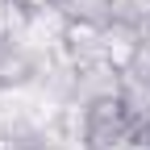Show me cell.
<instances>
[{"label":"cell","mask_w":150,"mask_h":150,"mask_svg":"<svg viewBox=\"0 0 150 150\" xmlns=\"http://www.w3.org/2000/svg\"><path fill=\"white\" fill-rule=\"evenodd\" d=\"M63 54L75 71L104 63V21H92V17H67L63 29Z\"/></svg>","instance_id":"7a4b0ae2"},{"label":"cell","mask_w":150,"mask_h":150,"mask_svg":"<svg viewBox=\"0 0 150 150\" xmlns=\"http://www.w3.org/2000/svg\"><path fill=\"white\" fill-rule=\"evenodd\" d=\"M146 50V29L138 21H125V17H108L104 21V63L112 71H129Z\"/></svg>","instance_id":"3957f363"},{"label":"cell","mask_w":150,"mask_h":150,"mask_svg":"<svg viewBox=\"0 0 150 150\" xmlns=\"http://www.w3.org/2000/svg\"><path fill=\"white\" fill-rule=\"evenodd\" d=\"M138 134H142V121H134L121 96L88 104V150H129Z\"/></svg>","instance_id":"6da1fadb"},{"label":"cell","mask_w":150,"mask_h":150,"mask_svg":"<svg viewBox=\"0 0 150 150\" xmlns=\"http://www.w3.org/2000/svg\"><path fill=\"white\" fill-rule=\"evenodd\" d=\"M13 4L25 13H46V8H54V0H13Z\"/></svg>","instance_id":"277c9868"}]
</instances>
